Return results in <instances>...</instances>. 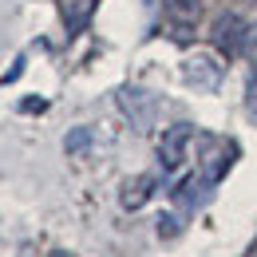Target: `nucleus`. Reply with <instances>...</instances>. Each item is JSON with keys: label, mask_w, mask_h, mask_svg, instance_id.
I'll return each mask as SVG.
<instances>
[{"label": "nucleus", "mask_w": 257, "mask_h": 257, "mask_svg": "<svg viewBox=\"0 0 257 257\" xmlns=\"http://www.w3.org/2000/svg\"><path fill=\"white\" fill-rule=\"evenodd\" d=\"M245 32H249L245 16H241L237 8H225V12H218V20H214V28H210V40L218 44L222 56H237V52L245 48Z\"/></svg>", "instance_id": "1"}, {"label": "nucleus", "mask_w": 257, "mask_h": 257, "mask_svg": "<svg viewBox=\"0 0 257 257\" xmlns=\"http://www.w3.org/2000/svg\"><path fill=\"white\" fill-rule=\"evenodd\" d=\"M162 8L174 20V28H182V36H190V28L202 20V0H162Z\"/></svg>", "instance_id": "5"}, {"label": "nucleus", "mask_w": 257, "mask_h": 257, "mask_svg": "<svg viewBox=\"0 0 257 257\" xmlns=\"http://www.w3.org/2000/svg\"><path fill=\"white\" fill-rule=\"evenodd\" d=\"M119 107L135 119V127H151L155 111H159V99L151 91H139V87H119Z\"/></svg>", "instance_id": "3"}, {"label": "nucleus", "mask_w": 257, "mask_h": 257, "mask_svg": "<svg viewBox=\"0 0 257 257\" xmlns=\"http://www.w3.org/2000/svg\"><path fill=\"white\" fill-rule=\"evenodd\" d=\"M249 253H257V241H253V245H249Z\"/></svg>", "instance_id": "11"}, {"label": "nucleus", "mask_w": 257, "mask_h": 257, "mask_svg": "<svg viewBox=\"0 0 257 257\" xmlns=\"http://www.w3.org/2000/svg\"><path fill=\"white\" fill-rule=\"evenodd\" d=\"M99 0H75V4H67V32H83V24H87V16H91V8H95Z\"/></svg>", "instance_id": "7"}, {"label": "nucleus", "mask_w": 257, "mask_h": 257, "mask_svg": "<svg viewBox=\"0 0 257 257\" xmlns=\"http://www.w3.org/2000/svg\"><path fill=\"white\" fill-rule=\"evenodd\" d=\"M249 103L257 107V64H253V71H249Z\"/></svg>", "instance_id": "10"}, {"label": "nucleus", "mask_w": 257, "mask_h": 257, "mask_svg": "<svg viewBox=\"0 0 257 257\" xmlns=\"http://www.w3.org/2000/svg\"><path fill=\"white\" fill-rule=\"evenodd\" d=\"M241 52L257 64V24H249V32H245V48H241Z\"/></svg>", "instance_id": "9"}, {"label": "nucleus", "mask_w": 257, "mask_h": 257, "mask_svg": "<svg viewBox=\"0 0 257 257\" xmlns=\"http://www.w3.org/2000/svg\"><path fill=\"white\" fill-rule=\"evenodd\" d=\"M225 67L218 56H206V52H198V56H190L186 60V83H194L198 91H214L218 83H222Z\"/></svg>", "instance_id": "2"}, {"label": "nucleus", "mask_w": 257, "mask_h": 257, "mask_svg": "<svg viewBox=\"0 0 257 257\" xmlns=\"http://www.w3.org/2000/svg\"><path fill=\"white\" fill-rule=\"evenodd\" d=\"M64 147H67V155H79V151H87V147H91V131H87V127L71 131V135L64 139Z\"/></svg>", "instance_id": "8"}, {"label": "nucleus", "mask_w": 257, "mask_h": 257, "mask_svg": "<svg viewBox=\"0 0 257 257\" xmlns=\"http://www.w3.org/2000/svg\"><path fill=\"white\" fill-rule=\"evenodd\" d=\"M151 194H155V178L151 174H131L123 182V190H119V202H123V210H139Z\"/></svg>", "instance_id": "6"}, {"label": "nucleus", "mask_w": 257, "mask_h": 257, "mask_svg": "<svg viewBox=\"0 0 257 257\" xmlns=\"http://www.w3.org/2000/svg\"><path fill=\"white\" fill-rule=\"evenodd\" d=\"M190 123H174V127L162 135V143H159V159L166 170H178L182 162H186V143H190Z\"/></svg>", "instance_id": "4"}]
</instances>
